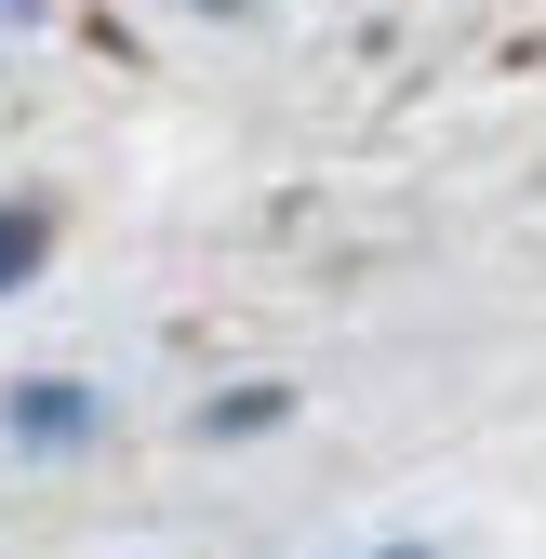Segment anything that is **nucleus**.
I'll use <instances>...</instances> for the list:
<instances>
[{"label": "nucleus", "instance_id": "nucleus-1", "mask_svg": "<svg viewBox=\"0 0 546 559\" xmlns=\"http://www.w3.org/2000/svg\"><path fill=\"white\" fill-rule=\"evenodd\" d=\"M27 440H81V386H27Z\"/></svg>", "mask_w": 546, "mask_h": 559}, {"label": "nucleus", "instance_id": "nucleus-2", "mask_svg": "<svg viewBox=\"0 0 546 559\" xmlns=\"http://www.w3.org/2000/svg\"><path fill=\"white\" fill-rule=\"evenodd\" d=\"M27 266H40V227H27V214H0V294H14Z\"/></svg>", "mask_w": 546, "mask_h": 559}]
</instances>
